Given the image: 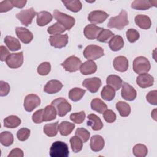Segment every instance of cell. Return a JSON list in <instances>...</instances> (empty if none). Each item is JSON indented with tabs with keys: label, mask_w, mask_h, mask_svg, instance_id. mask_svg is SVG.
Here are the masks:
<instances>
[{
	"label": "cell",
	"mask_w": 157,
	"mask_h": 157,
	"mask_svg": "<svg viewBox=\"0 0 157 157\" xmlns=\"http://www.w3.org/2000/svg\"><path fill=\"white\" fill-rule=\"evenodd\" d=\"M151 68V65L148 59L144 56H138L133 61V70L138 74L147 73Z\"/></svg>",
	"instance_id": "obj_4"
},
{
	"label": "cell",
	"mask_w": 157,
	"mask_h": 157,
	"mask_svg": "<svg viewBox=\"0 0 157 157\" xmlns=\"http://www.w3.org/2000/svg\"><path fill=\"white\" fill-rule=\"evenodd\" d=\"M13 7L10 1H3L0 2V12H7Z\"/></svg>",
	"instance_id": "obj_49"
},
{
	"label": "cell",
	"mask_w": 157,
	"mask_h": 157,
	"mask_svg": "<svg viewBox=\"0 0 157 157\" xmlns=\"http://www.w3.org/2000/svg\"><path fill=\"white\" fill-rule=\"evenodd\" d=\"M21 120L17 116L10 115L4 120V126L8 128H15L21 124Z\"/></svg>",
	"instance_id": "obj_32"
},
{
	"label": "cell",
	"mask_w": 157,
	"mask_h": 157,
	"mask_svg": "<svg viewBox=\"0 0 157 157\" xmlns=\"http://www.w3.org/2000/svg\"><path fill=\"white\" fill-rule=\"evenodd\" d=\"M133 153L136 157H145L148 153L147 147L141 144H137L133 147Z\"/></svg>",
	"instance_id": "obj_40"
},
{
	"label": "cell",
	"mask_w": 157,
	"mask_h": 157,
	"mask_svg": "<svg viewBox=\"0 0 157 157\" xmlns=\"http://www.w3.org/2000/svg\"><path fill=\"white\" fill-rule=\"evenodd\" d=\"M0 142L5 147L11 145L13 142V134L9 131L2 132L0 134Z\"/></svg>",
	"instance_id": "obj_38"
},
{
	"label": "cell",
	"mask_w": 157,
	"mask_h": 157,
	"mask_svg": "<svg viewBox=\"0 0 157 157\" xmlns=\"http://www.w3.org/2000/svg\"><path fill=\"white\" fill-rule=\"evenodd\" d=\"M135 23L139 28L143 29H148L151 25V21L149 17L141 14L136 16Z\"/></svg>",
	"instance_id": "obj_23"
},
{
	"label": "cell",
	"mask_w": 157,
	"mask_h": 157,
	"mask_svg": "<svg viewBox=\"0 0 157 157\" xmlns=\"http://www.w3.org/2000/svg\"><path fill=\"white\" fill-rule=\"evenodd\" d=\"M12 5L13 6V7H16L17 8H23L26 3V1H23V0H13V1H10Z\"/></svg>",
	"instance_id": "obj_55"
},
{
	"label": "cell",
	"mask_w": 157,
	"mask_h": 157,
	"mask_svg": "<svg viewBox=\"0 0 157 157\" xmlns=\"http://www.w3.org/2000/svg\"><path fill=\"white\" fill-rule=\"evenodd\" d=\"M113 67L115 69L119 72H125L128 69V60L124 56H117L113 60Z\"/></svg>",
	"instance_id": "obj_20"
},
{
	"label": "cell",
	"mask_w": 157,
	"mask_h": 157,
	"mask_svg": "<svg viewBox=\"0 0 157 157\" xmlns=\"http://www.w3.org/2000/svg\"><path fill=\"white\" fill-rule=\"evenodd\" d=\"M85 92V90H83L80 88H74L69 92V98L74 102L78 101L82 98Z\"/></svg>",
	"instance_id": "obj_33"
},
{
	"label": "cell",
	"mask_w": 157,
	"mask_h": 157,
	"mask_svg": "<svg viewBox=\"0 0 157 157\" xmlns=\"http://www.w3.org/2000/svg\"><path fill=\"white\" fill-rule=\"evenodd\" d=\"M156 96H157V91L156 90H153V91H150L147 94L146 99L150 104L156 105L157 104Z\"/></svg>",
	"instance_id": "obj_52"
},
{
	"label": "cell",
	"mask_w": 157,
	"mask_h": 157,
	"mask_svg": "<svg viewBox=\"0 0 157 157\" xmlns=\"http://www.w3.org/2000/svg\"><path fill=\"white\" fill-rule=\"evenodd\" d=\"M157 1L147 0H135L131 4V7L140 10H145L154 6L156 7Z\"/></svg>",
	"instance_id": "obj_16"
},
{
	"label": "cell",
	"mask_w": 157,
	"mask_h": 157,
	"mask_svg": "<svg viewBox=\"0 0 157 157\" xmlns=\"http://www.w3.org/2000/svg\"><path fill=\"white\" fill-rule=\"evenodd\" d=\"M37 23L39 26H44L49 23L53 18L52 15L47 11L37 13Z\"/></svg>",
	"instance_id": "obj_26"
},
{
	"label": "cell",
	"mask_w": 157,
	"mask_h": 157,
	"mask_svg": "<svg viewBox=\"0 0 157 157\" xmlns=\"http://www.w3.org/2000/svg\"><path fill=\"white\" fill-rule=\"evenodd\" d=\"M58 122L47 124L44 126V132L48 137H54L58 134Z\"/></svg>",
	"instance_id": "obj_36"
},
{
	"label": "cell",
	"mask_w": 157,
	"mask_h": 157,
	"mask_svg": "<svg viewBox=\"0 0 157 157\" xmlns=\"http://www.w3.org/2000/svg\"><path fill=\"white\" fill-rule=\"evenodd\" d=\"M62 2L64 4L65 7L67 9L73 12H79L82 7V4L78 0L62 1Z\"/></svg>",
	"instance_id": "obj_34"
},
{
	"label": "cell",
	"mask_w": 157,
	"mask_h": 157,
	"mask_svg": "<svg viewBox=\"0 0 157 157\" xmlns=\"http://www.w3.org/2000/svg\"><path fill=\"white\" fill-rule=\"evenodd\" d=\"M70 144L72 151L75 153L80 151L83 147L82 140L77 136H73L70 139Z\"/></svg>",
	"instance_id": "obj_39"
},
{
	"label": "cell",
	"mask_w": 157,
	"mask_h": 157,
	"mask_svg": "<svg viewBox=\"0 0 157 157\" xmlns=\"http://www.w3.org/2000/svg\"><path fill=\"white\" fill-rule=\"evenodd\" d=\"M63 87L61 82L57 80L48 81L44 88V91L48 94H55L59 92Z\"/></svg>",
	"instance_id": "obj_19"
},
{
	"label": "cell",
	"mask_w": 157,
	"mask_h": 157,
	"mask_svg": "<svg viewBox=\"0 0 157 157\" xmlns=\"http://www.w3.org/2000/svg\"><path fill=\"white\" fill-rule=\"evenodd\" d=\"M50 63L48 62H43L38 66L37 72L41 75H46L50 72Z\"/></svg>",
	"instance_id": "obj_47"
},
{
	"label": "cell",
	"mask_w": 157,
	"mask_h": 157,
	"mask_svg": "<svg viewBox=\"0 0 157 157\" xmlns=\"http://www.w3.org/2000/svg\"><path fill=\"white\" fill-rule=\"evenodd\" d=\"M10 91V86L8 83L2 80L0 81V96H7Z\"/></svg>",
	"instance_id": "obj_51"
},
{
	"label": "cell",
	"mask_w": 157,
	"mask_h": 157,
	"mask_svg": "<svg viewBox=\"0 0 157 157\" xmlns=\"http://www.w3.org/2000/svg\"><path fill=\"white\" fill-rule=\"evenodd\" d=\"M0 52H1L0 59L1 61H5L7 59V58L10 55L8 49H7V48L3 45H1L0 47Z\"/></svg>",
	"instance_id": "obj_53"
},
{
	"label": "cell",
	"mask_w": 157,
	"mask_h": 157,
	"mask_svg": "<svg viewBox=\"0 0 157 157\" xmlns=\"http://www.w3.org/2000/svg\"><path fill=\"white\" fill-rule=\"evenodd\" d=\"M109 14L102 10H94L91 12L88 17V20L93 25L103 23L109 17Z\"/></svg>",
	"instance_id": "obj_14"
},
{
	"label": "cell",
	"mask_w": 157,
	"mask_h": 157,
	"mask_svg": "<svg viewBox=\"0 0 157 157\" xmlns=\"http://www.w3.org/2000/svg\"><path fill=\"white\" fill-rule=\"evenodd\" d=\"M128 23V13L125 10L122 9L118 15L110 18L107 23V26L110 28H116L121 30L127 26Z\"/></svg>",
	"instance_id": "obj_1"
},
{
	"label": "cell",
	"mask_w": 157,
	"mask_h": 157,
	"mask_svg": "<svg viewBox=\"0 0 157 157\" xmlns=\"http://www.w3.org/2000/svg\"><path fill=\"white\" fill-rule=\"evenodd\" d=\"M91 107L92 110L99 113H103L107 109L105 103L99 98H94L91 101Z\"/></svg>",
	"instance_id": "obj_29"
},
{
	"label": "cell",
	"mask_w": 157,
	"mask_h": 157,
	"mask_svg": "<svg viewBox=\"0 0 157 157\" xmlns=\"http://www.w3.org/2000/svg\"><path fill=\"white\" fill-rule=\"evenodd\" d=\"M156 109H154L153 112H151V117L156 121Z\"/></svg>",
	"instance_id": "obj_56"
},
{
	"label": "cell",
	"mask_w": 157,
	"mask_h": 157,
	"mask_svg": "<svg viewBox=\"0 0 157 157\" xmlns=\"http://www.w3.org/2000/svg\"><path fill=\"white\" fill-rule=\"evenodd\" d=\"M37 15L34 9L31 7L30 9L22 10L16 14V18H18L22 25L28 26L32 22L33 19Z\"/></svg>",
	"instance_id": "obj_7"
},
{
	"label": "cell",
	"mask_w": 157,
	"mask_h": 157,
	"mask_svg": "<svg viewBox=\"0 0 157 157\" xmlns=\"http://www.w3.org/2000/svg\"><path fill=\"white\" fill-rule=\"evenodd\" d=\"M103 117L105 120V121L111 123H113L116 120V115L113 112V110L109 109L106 110L104 113H103Z\"/></svg>",
	"instance_id": "obj_48"
},
{
	"label": "cell",
	"mask_w": 157,
	"mask_h": 157,
	"mask_svg": "<svg viewBox=\"0 0 157 157\" xmlns=\"http://www.w3.org/2000/svg\"><path fill=\"white\" fill-rule=\"evenodd\" d=\"M69 154L67 145L62 141L54 142L50 149L51 157H67Z\"/></svg>",
	"instance_id": "obj_2"
},
{
	"label": "cell",
	"mask_w": 157,
	"mask_h": 157,
	"mask_svg": "<svg viewBox=\"0 0 157 157\" xmlns=\"http://www.w3.org/2000/svg\"><path fill=\"white\" fill-rule=\"evenodd\" d=\"M86 117L84 111H81L80 112L74 113L70 115V119L72 121L77 124H81L85 120Z\"/></svg>",
	"instance_id": "obj_44"
},
{
	"label": "cell",
	"mask_w": 157,
	"mask_h": 157,
	"mask_svg": "<svg viewBox=\"0 0 157 157\" xmlns=\"http://www.w3.org/2000/svg\"><path fill=\"white\" fill-rule=\"evenodd\" d=\"M106 82L107 85L111 86L115 91L118 90L122 85V80L117 75H110L107 77Z\"/></svg>",
	"instance_id": "obj_28"
},
{
	"label": "cell",
	"mask_w": 157,
	"mask_h": 157,
	"mask_svg": "<svg viewBox=\"0 0 157 157\" xmlns=\"http://www.w3.org/2000/svg\"><path fill=\"white\" fill-rule=\"evenodd\" d=\"M66 30V28L62 25H61L58 22H56L54 23L53 25L48 28L47 32L50 34L56 35V34H60L64 33Z\"/></svg>",
	"instance_id": "obj_42"
},
{
	"label": "cell",
	"mask_w": 157,
	"mask_h": 157,
	"mask_svg": "<svg viewBox=\"0 0 157 157\" xmlns=\"http://www.w3.org/2000/svg\"><path fill=\"white\" fill-rule=\"evenodd\" d=\"M109 46L112 51L120 50L124 46L123 37L119 35L113 36L109 42Z\"/></svg>",
	"instance_id": "obj_25"
},
{
	"label": "cell",
	"mask_w": 157,
	"mask_h": 157,
	"mask_svg": "<svg viewBox=\"0 0 157 157\" xmlns=\"http://www.w3.org/2000/svg\"><path fill=\"white\" fill-rule=\"evenodd\" d=\"M104 140L103 137L99 135H94L90 139V148L95 152L99 151L103 149L104 147Z\"/></svg>",
	"instance_id": "obj_21"
},
{
	"label": "cell",
	"mask_w": 157,
	"mask_h": 157,
	"mask_svg": "<svg viewBox=\"0 0 157 157\" xmlns=\"http://www.w3.org/2000/svg\"><path fill=\"white\" fill-rule=\"evenodd\" d=\"M53 17L57 22L62 25L66 30H70L75 25V18L66 13H62L58 10L53 11Z\"/></svg>",
	"instance_id": "obj_3"
},
{
	"label": "cell",
	"mask_w": 157,
	"mask_h": 157,
	"mask_svg": "<svg viewBox=\"0 0 157 157\" xmlns=\"http://www.w3.org/2000/svg\"><path fill=\"white\" fill-rule=\"evenodd\" d=\"M87 125L94 131H99L103 128V123L100 118L93 113L88 115Z\"/></svg>",
	"instance_id": "obj_22"
},
{
	"label": "cell",
	"mask_w": 157,
	"mask_h": 157,
	"mask_svg": "<svg viewBox=\"0 0 157 157\" xmlns=\"http://www.w3.org/2000/svg\"><path fill=\"white\" fill-rule=\"evenodd\" d=\"M97 70L96 64L91 61L88 60L87 61L82 64L80 67V72L83 75H89L94 73Z\"/></svg>",
	"instance_id": "obj_24"
},
{
	"label": "cell",
	"mask_w": 157,
	"mask_h": 157,
	"mask_svg": "<svg viewBox=\"0 0 157 157\" xmlns=\"http://www.w3.org/2000/svg\"><path fill=\"white\" fill-rule=\"evenodd\" d=\"M81 60L77 56L72 55L68 57L61 64L64 69L69 72H74L78 71L82 65Z\"/></svg>",
	"instance_id": "obj_8"
},
{
	"label": "cell",
	"mask_w": 157,
	"mask_h": 157,
	"mask_svg": "<svg viewBox=\"0 0 157 157\" xmlns=\"http://www.w3.org/2000/svg\"><path fill=\"white\" fill-rule=\"evenodd\" d=\"M102 85L101 80L98 77H91L83 80L82 85L92 93H96Z\"/></svg>",
	"instance_id": "obj_12"
},
{
	"label": "cell",
	"mask_w": 157,
	"mask_h": 157,
	"mask_svg": "<svg viewBox=\"0 0 157 157\" xmlns=\"http://www.w3.org/2000/svg\"><path fill=\"white\" fill-rule=\"evenodd\" d=\"M15 33L18 38L24 44H29L33 39V33L24 27H17Z\"/></svg>",
	"instance_id": "obj_15"
},
{
	"label": "cell",
	"mask_w": 157,
	"mask_h": 157,
	"mask_svg": "<svg viewBox=\"0 0 157 157\" xmlns=\"http://www.w3.org/2000/svg\"><path fill=\"white\" fill-rule=\"evenodd\" d=\"M7 65L11 69H17L20 67L23 63V54L22 52L10 55L6 59Z\"/></svg>",
	"instance_id": "obj_9"
},
{
	"label": "cell",
	"mask_w": 157,
	"mask_h": 157,
	"mask_svg": "<svg viewBox=\"0 0 157 157\" xmlns=\"http://www.w3.org/2000/svg\"><path fill=\"white\" fill-rule=\"evenodd\" d=\"M40 104V98L34 94L27 95L24 100V108L27 112H31Z\"/></svg>",
	"instance_id": "obj_10"
},
{
	"label": "cell",
	"mask_w": 157,
	"mask_h": 157,
	"mask_svg": "<svg viewBox=\"0 0 157 157\" xmlns=\"http://www.w3.org/2000/svg\"><path fill=\"white\" fill-rule=\"evenodd\" d=\"M116 109L118 111L120 115L123 117H128L131 113V107L125 102L119 101L117 102Z\"/></svg>",
	"instance_id": "obj_35"
},
{
	"label": "cell",
	"mask_w": 157,
	"mask_h": 157,
	"mask_svg": "<svg viewBox=\"0 0 157 157\" xmlns=\"http://www.w3.org/2000/svg\"><path fill=\"white\" fill-rule=\"evenodd\" d=\"M57 114L55 107L51 105H48L45 107L43 113V121H49L56 118Z\"/></svg>",
	"instance_id": "obj_27"
},
{
	"label": "cell",
	"mask_w": 157,
	"mask_h": 157,
	"mask_svg": "<svg viewBox=\"0 0 157 157\" xmlns=\"http://www.w3.org/2000/svg\"><path fill=\"white\" fill-rule=\"evenodd\" d=\"M154 78L147 73L141 74L136 78L137 84L142 88L151 86L153 85Z\"/></svg>",
	"instance_id": "obj_18"
},
{
	"label": "cell",
	"mask_w": 157,
	"mask_h": 157,
	"mask_svg": "<svg viewBox=\"0 0 157 157\" xmlns=\"http://www.w3.org/2000/svg\"><path fill=\"white\" fill-rule=\"evenodd\" d=\"M75 128V124L74 123L64 121L61 122L58 126V129L61 135L64 136H67L70 134Z\"/></svg>",
	"instance_id": "obj_31"
},
{
	"label": "cell",
	"mask_w": 157,
	"mask_h": 157,
	"mask_svg": "<svg viewBox=\"0 0 157 157\" xmlns=\"http://www.w3.org/2000/svg\"><path fill=\"white\" fill-rule=\"evenodd\" d=\"M114 36V34L109 29H103L97 37V40L100 42H107Z\"/></svg>",
	"instance_id": "obj_41"
},
{
	"label": "cell",
	"mask_w": 157,
	"mask_h": 157,
	"mask_svg": "<svg viewBox=\"0 0 157 157\" xmlns=\"http://www.w3.org/2000/svg\"><path fill=\"white\" fill-rule=\"evenodd\" d=\"M140 35L139 32L135 29L130 28L126 31V37L129 42L133 43L139 39Z\"/></svg>",
	"instance_id": "obj_45"
},
{
	"label": "cell",
	"mask_w": 157,
	"mask_h": 157,
	"mask_svg": "<svg viewBox=\"0 0 157 157\" xmlns=\"http://www.w3.org/2000/svg\"><path fill=\"white\" fill-rule=\"evenodd\" d=\"M121 96L122 98L129 101L134 100L137 96L136 90L129 83L123 82L121 88Z\"/></svg>",
	"instance_id": "obj_13"
},
{
	"label": "cell",
	"mask_w": 157,
	"mask_h": 157,
	"mask_svg": "<svg viewBox=\"0 0 157 157\" xmlns=\"http://www.w3.org/2000/svg\"><path fill=\"white\" fill-rule=\"evenodd\" d=\"M75 136H78L83 143L86 142L90 136V132L86 130L85 128H78L76 129L75 132Z\"/></svg>",
	"instance_id": "obj_43"
},
{
	"label": "cell",
	"mask_w": 157,
	"mask_h": 157,
	"mask_svg": "<svg viewBox=\"0 0 157 157\" xmlns=\"http://www.w3.org/2000/svg\"><path fill=\"white\" fill-rule=\"evenodd\" d=\"M101 95L103 99L110 101L115 98V91L111 86L109 85H105L103 87L101 93Z\"/></svg>",
	"instance_id": "obj_37"
},
{
	"label": "cell",
	"mask_w": 157,
	"mask_h": 157,
	"mask_svg": "<svg viewBox=\"0 0 157 157\" xmlns=\"http://www.w3.org/2000/svg\"><path fill=\"white\" fill-rule=\"evenodd\" d=\"M50 44L56 48H61L65 47L68 42V36L66 34L52 35L49 37Z\"/></svg>",
	"instance_id": "obj_11"
},
{
	"label": "cell",
	"mask_w": 157,
	"mask_h": 157,
	"mask_svg": "<svg viewBox=\"0 0 157 157\" xmlns=\"http://www.w3.org/2000/svg\"><path fill=\"white\" fill-rule=\"evenodd\" d=\"M30 129L26 128H23L20 129L17 133V139L20 141H25L28 139L30 136Z\"/></svg>",
	"instance_id": "obj_46"
},
{
	"label": "cell",
	"mask_w": 157,
	"mask_h": 157,
	"mask_svg": "<svg viewBox=\"0 0 157 157\" xmlns=\"http://www.w3.org/2000/svg\"><path fill=\"white\" fill-rule=\"evenodd\" d=\"M51 104L55 107L57 113L59 117L65 116L71 110L72 108L71 105L63 98H58L53 100Z\"/></svg>",
	"instance_id": "obj_5"
},
{
	"label": "cell",
	"mask_w": 157,
	"mask_h": 157,
	"mask_svg": "<svg viewBox=\"0 0 157 157\" xmlns=\"http://www.w3.org/2000/svg\"><path fill=\"white\" fill-rule=\"evenodd\" d=\"M44 109H39L32 115V120L35 123H41L43 121Z\"/></svg>",
	"instance_id": "obj_50"
},
{
	"label": "cell",
	"mask_w": 157,
	"mask_h": 157,
	"mask_svg": "<svg viewBox=\"0 0 157 157\" xmlns=\"http://www.w3.org/2000/svg\"><path fill=\"white\" fill-rule=\"evenodd\" d=\"M4 41L9 49L11 51H17L21 48V44L20 43V41L17 39L12 36H6Z\"/></svg>",
	"instance_id": "obj_30"
},
{
	"label": "cell",
	"mask_w": 157,
	"mask_h": 157,
	"mask_svg": "<svg viewBox=\"0 0 157 157\" xmlns=\"http://www.w3.org/2000/svg\"><path fill=\"white\" fill-rule=\"evenodd\" d=\"M104 55V49L98 45H88L83 51V56L88 60L97 59Z\"/></svg>",
	"instance_id": "obj_6"
},
{
	"label": "cell",
	"mask_w": 157,
	"mask_h": 157,
	"mask_svg": "<svg viewBox=\"0 0 157 157\" xmlns=\"http://www.w3.org/2000/svg\"><path fill=\"white\" fill-rule=\"evenodd\" d=\"M23 152L22 150L16 148L13 149L10 153L8 155V157H13V156H18V157H23Z\"/></svg>",
	"instance_id": "obj_54"
},
{
	"label": "cell",
	"mask_w": 157,
	"mask_h": 157,
	"mask_svg": "<svg viewBox=\"0 0 157 157\" xmlns=\"http://www.w3.org/2000/svg\"><path fill=\"white\" fill-rule=\"evenodd\" d=\"M102 29V28L98 27L93 24H90L85 26L83 30V33L87 39L90 40H93L97 38L100 32Z\"/></svg>",
	"instance_id": "obj_17"
}]
</instances>
